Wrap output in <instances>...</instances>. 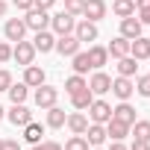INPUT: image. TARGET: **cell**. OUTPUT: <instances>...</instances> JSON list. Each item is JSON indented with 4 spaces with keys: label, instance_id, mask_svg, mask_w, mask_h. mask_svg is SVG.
Wrapping results in <instances>:
<instances>
[{
    "label": "cell",
    "instance_id": "6da1fadb",
    "mask_svg": "<svg viewBox=\"0 0 150 150\" xmlns=\"http://www.w3.org/2000/svg\"><path fill=\"white\" fill-rule=\"evenodd\" d=\"M24 24H27V30H33V33L50 30V12H47V9H38V6H33V9H27V15H24Z\"/></svg>",
    "mask_w": 150,
    "mask_h": 150
},
{
    "label": "cell",
    "instance_id": "7a4b0ae2",
    "mask_svg": "<svg viewBox=\"0 0 150 150\" xmlns=\"http://www.w3.org/2000/svg\"><path fill=\"white\" fill-rule=\"evenodd\" d=\"M74 24H77V18H74L71 12H56V15H50V33L53 35H68V33H74Z\"/></svg>",
    "mask_w": 150,
    "mask_h": 150
},
{
    "label": "cell",
    "instance_id": "3957f363",
    "mask_svg": "<svg viewBox=\"0 0 150 150\" xmlns=\"http://www.w3.org/2000/svg\"><path fill=\"white\" fill-rule=\"evenodd\" d=\"M33 100H35V106H38V109H50V106H56V100H59V88H53V86L41 83V86L35 88Z\"/></svg>",
    "mask_w": 150,
    "mask_h": 150
},
{
    "label": "cell",
    "instance_id": "277c9868",
    "mask_svg": "<svg viewBox=\"0 0 150 150\" xmlns=\"http://www.w3.org/2000/svg\"><path fill=\"white\" fill-rule=\"evenodd\" d=\"M12 59L18 62V65H33L35 62V47H33V41H15L12 44Z\"/></svg>",
    "mask_w": 150,
    "mask_h": 150
},
{
    "label": "cell",
    "instance_id": "5b68a950",
    "mask_svg": "<svg viewBox=\"0 0 150 150\" xmlns=\"http://www.w3.org/2000/svg\"><path fill=\"white\" fill-rule=\"evenodd\" d=\"M86 112H88V121H91V124H106V121L112 118V106H109L106 100H100V97H94Z\"/></svg>",
    "mask_w": 150,
    "mask_h": 150
},
{
    "label": "cell",
    "instance_id": "8992f818",
    "mask_svg": "<svg viewBox=\"0 0 150 150\" xmlns=\"http://www.w3.org/2000/svg\"><path fill=\"white\" fill-rule=\"evenodd\" d=\"M80 47H83L80 38L74 35V33H68V35H56V47H53V50H56L59 56H68V59H71L74 53H80Z\"/></svg>",
    "mask_w": 150,
    "mask_h": 150
},
{
    "label": "cell",
    "instance_id": "52a82bcc",
    "mask_svg": "<svg viewBox=\"0 0 150 150\" xmlns=\"http://www.w3.org/2000/svg\"><path fill=\"white\" fill-rule=\"evenodd\" d=\"M74 35H77L80 38V44H91V41H97V35H100V30H97V24L94 21H77V24H74Z\"/></svg>",
    "mask_w": 150,
    "mask_h": 150
},
{
    "label": "cell",
    "instance_id": "ba28073f",
    "mask_svg": "<svg viewBox=\"0 0 150 150\" xmlns=\"http://www.w3.org/2000/svg\"><path fill=\"white\" fill-rule=\"evenodd\" d=\"M3 35H6V41H24V35H27V24H24V18H9L6 24H3Z\"/></svg>",
    "mask_w": 150,
    "mask_h": 150
},
{
    "label": "cell",
    "instance_id": "9c48e42d",
    "mask_svg": "<svg viewBox=\"0 0 150 150\" xmlns=\"http://www.w3.org/2000/svg\"><path fill=\"white\" fill-rule=\"evenodd\" d=\"M109 91H112L118 100H129V97L135 94V83H132V77H115Z\"/></svg>",
    "mask_w": 150,
    "mask_h": 150
},
{
    "label": "cell",
    "instance_id": "30bf717a",
    "mask_svg": "<svg viewBox=\"0 0 150 150\" xmlns=\"http://www.w3.org/2000/svg\"><path fill=\"white\" fill-rule=\"evenodd\" d=\"M106 12H109L106 0H86V6H83V18H86V21H94V24L103 21Z\"/></svg>",
    "mask_w": 150,
    "mask_h": 150
},
{
    "label": "cell",
    "instance_id": "8fae6325",
    "mask_svg": "<svg viewBox=\"0 0 150 150\" xmlns=\"http://www.w3.org/2000/svg\"><path fill=\"white\" fill-rule=\"evenodd\" d=\"M88 88H91L94 97H100V94H106V91L112 88V77H109L106 71H94L91 80H88Z\"/></svg>",
    "mask_w": 150,
    "mask_h": 150
},
{
    "label": "cell",
    "instance_id": "7c38bea8",
    "mask_svg": "<svg viewBox=\"0 0 150 150\" xmlns=\"http://www.w3.org/2000/svg\"><path fill=\"white\" fill-rule=\"evenodd\" d=\"M83 135H86L88 147H103V144L109 141V135H106V124H88V129H86Z\"/></svg>",
    "mask_w": 150,
    "mask_h": 150
},
{
    "label": "cell",
    "instance_id": "4fadbf2b",
    "mask_svg": "<svg viewBox=\"0 0 150 150\" xmlns=\"http://www.w3.org/2000/svg\"><path fill=\"white\" fill-rule=\"evenodd\" d=\"M88 124H91L88 115H86V112H77V109H74V112L68 115V121H65V127L71 129V135H83V132L88 129Z\"/></svg>",
    "mask_w": 150,
    "mask_h": 150
},
{
    "label": "cell",
    "instance_id": "5bb4252c",
    "mask_svg": "<svg viewBox=\"0 0 150 150\" xmlns=\"http://www.w3.org/2000/svg\"><path fill=\"white\" fill-rule=\"evenodd\" d=\"M88 62H91V71H103V65L109 62V50L103 44H88Z\"/></svg>",
    "mask_w": 150,
    "mask_h": 150
},
{
    "label": "cell",
    "instance_id": "9a60e30c",
    "mask_svg": "<svg viewBox=\"0 0 150 150\" xmlns=\"http://www.w3.org/2000/svg\"><path fill=\"white\" fill-rule=\"evenodd\" d=\"M6 118H9V124H15V127H27V124L33 121V112H30L24 103H12V109L6 112Z\"/></svg>",
    "mask_w": 150,
    "mask_h": 150
},
{
    "label": "cell",
    "instance_id": "2e32d148",
    "mask_svg": "<svg viewBox=\"0 0 150 150\" xmlns=\"http://www.w3.org/2000/svg\"><path fill=\"white\" fill-rule=\"evenodd\" d=\"M129 56H132L135 62H147V59H150V38H144V35L132 38V41H129Z\"/></svg>",
    "mask_w": 150,
    "mask_h": 150
},
{
    "label": "cell",
    "instance_id": "e0dca14e",
    "mask_svg": "<svg viewBox=\"0 0 150 150\" xmlns=\"http://www.w3.org/2000/svg\"><path fill=\"white\" fill-rule=\"evenodd\" d=\"M33 47H35V53H50V50L56 47V35H53L50 30H41V33H35Z\"/></svg>",
    "mask_w": 150,
    "mask_h": 150
},
{
    "label": "cell",
    "instance_id": "ac0fdd59",
    "mask_svg": "<svg viewBox=\"0 0 150 150\" xmlns=\"http://www.w3.org/2000/svg\"><path fill=\"white\" fill-rule=\"evenodd\" d=\"M106 135H109L112 141H124V138L129 135V124H124V121H118V118H109V121H106Z\"/></svg>",
    "mask_w": 150,
    "mask_h": 150
},
{
    "label": "cell",
    "instance_id": "d6986e66",
    "mask_svg": "<svg viewBox=\"0 0 150 150\" xmlns=\"http://www.w3.org/2000/svg\"><path fill=\"white\" fill-rule=\"evenodd\" d=\"M141 27H144V24H141L135 15H129V18H121V35H124V38H129V41L141 35Z\"/></svg>",
    "mask_w": 150,
    "mask_h": 150
},
{
    "label": "cell",
    "instance_id": "ffe728a7",
    "mask_svg": "<svg viewBox=\"0 0 150 150\" xmlns=\"http://www.w3.org/2000/svg\"><path fill=\"white\" fill-rule=\"evenodd\" d=\"M112 118H118V121H124V124H135V109L129 106V100H121L115 109H112Z\"/></svg>",
    "mask_w": 150,
    "mask_h": 150
},
{
    "label": "cell",
    "instance_id": "44dd1931",
    "mask_svg": "<svg viewBox=\"0 0 150 150\" xmlns=\"http://www.w3.org/2000/svg\"><path fill=\"white\" fill-rule=\"evenodd\" d=\"M24 83H27L30 88H38V86L44 83V68H38V65H27V68H24Z\"/></svg>",
    "mask_w": 150,
    "mask_h": 150
},
{
    "label": "cell",
    "instance_id": "7402d4cb",
    "mask_svg": "<svg viewBox=\"0 0 150 150\" xmlns=\"http://www.w3.org/2000/svg\"><path fill=\"white\" fill-rule=\"evenodd\" d=\"M91 100H94V94H91L88 86H86L83 91H77V94H71V106L77 109V112H86V109L91 106Z\"/></svg>",
    "mask_w": 150,
    "mask_h": 150
},
{
    "label": "cell",
    "instance_id": "603a6c76",
    "mask_svg": "<svg viewBox=\"0 0 150 150\" xmlns=\"http://www.w3.org/2000/svg\"><path fill=\"white\" fill-rule=\"evenodd\" d=\"M44 112H47V127H50V129H62V127H65V121H68V112H65V109L50 106V109H44Z\"/></svg>",
    "mask_w": 150,
    "mask_h": 150
},
{
    "label": "cell",
    "instance_id": "cb8c5ba5",
    "mask_svg": "<svg viewBox=\"0 0 150 150\" xmlns=\"http://www.w3.org/2000/svg\"><path fill=\"white\" fill-rule=\"evenodd\" d=\"M106 50H109V56H112V59H121V56H129V38L118 35V38H112V44H109Z\"/></svg>",
    "mask_w": 150,
    "mask_h": 150
},
{
    "label": "cell",
    "instance_id": "d4e9b609",
    "mask_svg": "<svg viewBox=\"0 0 150 150\" xmlns=\"http://www.w3.org/2000/svg\"><path fill=\"white\" fill-rule=\"evenodd\" d=\"M86 86H88V80L83 77V74H71V77L65 80V94L71 97V94H77V91H83Z\"/></svg>",
    "mask_w": 150,
    "mask_h": 150
},
{
    "label": "cell",
    "instance_id": "484cf974",
    "mask_svg": "<svg viewBox=\"0 0 150 150\" xmlns=\"http://www.w3.org/2000/svg\"><path fill=\"white\" fill-rule=\"evenodd\" d=\"M6 94H9L12 103H27V97H30V86H27V83H12Z\"/></svg>",
    "mask_w": 150,
    "mask_h": 150
},
{
    "label": "cell",
    "instance_id": "4316f807",
    "mask_svg": "<svg viewBox=\"0 0 150 150\" xmlns=\"http://www.w3.org/2000/svg\"><path fill=\"white\" fill-rule=\"evenodd\" d=\"M71 62H74V65H71V68H74V74H83V77H86V74L91 71V62H88V53H86V50L74 53V56H71Z\"/></svg>",
    "mask_w": 150,
    "mask_h": 150
},
{
    "label": "cell",
    "instance_id": "83f0119b",
    "mask_svg": "<svg viewBox=\"0 0 150 150\" xmlns=\"http://www.w3.org/2000/svg\"><path fill=\"white\" fill-rule=\"evenodd\" d=\"M115 68H118V77H135V71H138V62H135L132 56H121Z\"/></svg>",
    "mask_w": 150,
    "mask_h": 150
},
{
    "label": "cell",
    "instance_id": "f1b7e54d",
    "mask_svg": "<svg viewBox=\"0 0 150 150\" xmlns=\"http://www.w3.org/2000/svg\"><path fill=\"white\" fill-rule=\"evenodd\" d=\"M41 135H44V127H41V124L30 121V124L24 127V141H27V144H38V141H41Z\"/></svg>",
    "mask_w": 150,
    "mask_h": 150
},
{
    "label": "cell",
    "instance_id": "f546056e",
    "mask_svg": "<svg viewBox=\"0 0 150 150\" xmlns=\"http://www.w3.org/2000/svg\"><path fill=\"white\" fill-rule=\"evenodd\" d=\"M129 135L138 138V141H147V144H150V121H138V118H135V124L129 127Z\"/></svg>",
    "mask_w": 150,
    "mask_h": 150
},
{
    "label": "cell",
    "instance_id": "4dcf8cb0",
    "mask_svg": "<svg viewBox=\"0 0 150 150\" xmlns=\"http://www.w3.org/2000/svg\"><path fill=\"white\" fill-rule=\"evenodd\" d=\"M112 12H115L118 18L135 15V0H115V3H112Z\"/></svg>",
    "mask_w": 150,
    "mask_h": 150
},
{
    "label": "cell",
    "instance_id": "1f68e13d",
    "mask_svg": "<svg viewBox=\"0 0 150 150\" xmlns=\"http://www.w3.org/2000/svg\"><path fill=\"white\" fill-rule=\"evenodd\" d=\"M62 150H91V147H88L86 135H71V138L62 144Z\"/></svg>",
    "mask_w": 150,
    "mask_h": 150
},
{
    "label": "cell",
    "instance_id": "d6a6232c",
    "mask_svg": "<svg viewBox=\"0 0 150 150\" xmlns=\"http://www.w3.org/2000/svg\"><path fill=\"white\" fill-rule=\"evenodd\" d=\"M132 83H135V94L150 97V74H144V77H135Z\"/></svg>",
    "mask_w": 150,
    "mask_h": 150
},
{
    "label": "cell",
    "instance_id": "836d02e7",
    "mask_svg": "<svg viewBox=\"0 0 150 150\" xmlns=\"http://www.w3.org/2000/svg\"><path fill=\"white\" fill-rule=\"evenodd\" d=\"M83 6H86V0H65V12H71L74 18L83 15Z\"/></svg>",
    "mask_w": 150,
    "mask_h": 150
},
{
    "label": "cell",
    "instance_id": "e575fe53",
    "mask_svg": "<svg viewBox=\"0 0 150 150\" xmlns=\"http://www.w3.org/2000/svg\"><path fill=\"white\" fill-rule=\"evenodd\" d=\"M12 59V41H0V65H6Z\"/></svg>",
    "mask_w": 150,
    "mask_h": 150
},
{
    "label": "cell",
    "instance_id": "d590c367",
    "mask_svg": "<svg viewBox=\"0 0 150 150\" xmlns=\"http://www.w3.org/2000/svg\"><path fill=\"white\" fill-rule=\"evenodd\" d=\"M9 86H12V74L6 68H0V91H9Z\"/></svg>",
    "mask_w": 150,
    "mask_h": 150
},
{
    "label": "cell",
    "instance_id": "8d00e7d4",
    "mask_svg": "<svg viewBox=\"0 0 150 150\" xmlns=\"http://www.w3.org/2000/svg\"><path fill=\"white\" fill-rule=\"evenodd\" d=\"M33 150H62V144L59 141H38V144H33Z\"/></svg>",
    "mask_w": 150,
    "mask_h": 150
},
{
    "label": "cell",
    "instance_id": "74e56055",
    "mask_svg": "<svg viewBox=\"0 0 150 150\" xmlns=\"http://www.w3.org/2000/svg\"><path fill=\"white\" fill-rule=\"evenodd\" d=\"M3 150H21V141L18 138H3Z\"/></svg>",
    "mask_w": 150,
    "mask_h": 150
},
{
    "label": "cell",
    "instance_id": "f35d334b",
    "mask_svg": "<svg viewBox=\"0 0 150 150\" xmlns=\"http://www.w3.org/2000/svg\"><path fill=\"white\" fill-rule=\"evenodd\" d=\"M33 6H38V9H47V12H50V9L56 6V0H33Z\"/></svg>",
    "mask_w": 150,
    "mask_h": 150
},
{
    "label": "cell",
    "instance_id": "ab89813d",
    "mask_svg": "<svg viewBox=\"0 0 150 150\" xmlns=\"http://www.w3.org/2000/svg\"><path fill=\"white\" fill-rule=\"evenodd\" d=\"M12 6L21 9V12H27V9H33V0H12Z\"/></svg>",
    "mask_w": 150,
    "mask_h": 150
},
{
    "label": "cell",
    "instance_id": "60d3db41",
    "mask_svg": "<svg viewBox=\"0 0 150 150\" xmlns=\"http://www.w3.org/2000/svg\"><path fill=\"white\" fill-rule=\"evenodd\" d=\"M135 12H138V21L141 24H150V6L147 9H135Z\"/></svg>",
    "mask_w": 150,
    "mask_h": 150
},
{
    "label": "cell",
    "instance_id": "b9f144b4",
    "mask_svg": "<svg viewBox=\"0 0 150 150\" xmlns=\"http://www.w3.org/2000/svg\"><path fill=\"white\" fill-rule=\"evenodd\" d=\"M129 150H150V144H147V141H138V138H132Z\"/></svg>",
    "mask_w": 150,
    "mask_h": 150
},
{
    "label": "cell",
    "instance_id": "7bdbcfd3",
    "mask_svg": "<svg viewBox=\"0 0 150 150\" xmlns=\"http://www.w3.org/2000/svg\"><path fill=\"white\" fill-rule=\"evenodd\" d=\"M106 150H129V147H127V144H124V141H112V144H109V147H106Z\"/></svg>",
    "mask_w": 150,
    "mask_h": 150
},
{
    "label": "cell",
    "instance_id": "ee69618b",
    "mask_svg": "<svg viewBox=\"0 0 150 150\" xmlns=\"http://www.w3.org/2000/svg\"><path fill=\"white\" fill-rule=\"evenodd\" d=\"M150 6V0H135V9H147Z\"/></svg>",
    "mask_w": 150,
    "mask_h": 150
},
{
    "label": "cell",
    "instance_id": "f6af8a7d",
    "mask_svg": "<svg viewBox=\"0 0 150 150\" xmlns=\"http://www.w3.org/2000/svg\"><path fill=\"white\" fill-rule=\"evenodd\" d=\"M6 12H9V6H6V0H0V18H3Z\"/></svg>",
    "mask_w": 150,
    "mask_h": 150
},
{
    "label": "cell",
    "instance_id": "bcb514c9",
    "mask_svg": "<svg viewBox=\"0 0 150 150\" xmlns=\"http://www.w3.org/2000/svg\"><path fill=\"white\" fill-rule=\"evenodd\" d=\"M3 118H6V109H3V106H0V121H3Z\"/></svg>",
    "mask_w": 150,
    "mask_h": 150
},
{
    "label": "cell",
    "instance_id": "7dc6e473",
    "mask_svg": "<svg viewBox=\"0 0 150 150\" xmlns=\"http://www.w3.org/2000/svg\"><path fill=\"white\" fill-rule=\"evenodd\" d=\"M0 150H3V138H0Z\"/></svg>",
    "mask_w": 150,
    "mask_h": 150
},
{
    "label": "cell",
    "instance_id": "c3c4849f",
    "mask_svg": "<svg viewBox=\"0 0 150 150\" xmlns=\"http://www.w3.org/2000/svg\"><path fill=\"white\" fill-rule=\"evenodd\" d=\"M91 150H103V147H91Z\"/></svg>",
    "mask_w": 150,
    "mask_h": 150
},
{
    "label": "cell",
    "instance_id": "681fc988",
    "mask_svg": "<svg viewBox=\"0 0 150 150\" xmlns=\"http://www.w3.org/2000/svg\"><path fill=\"white\" fill-rule=\"evenodd\" d=\"M147 62H150V59H147Z\"/></svg>",
    "mask_w": 150,
    "mask_h": 150
}]
</instances>
